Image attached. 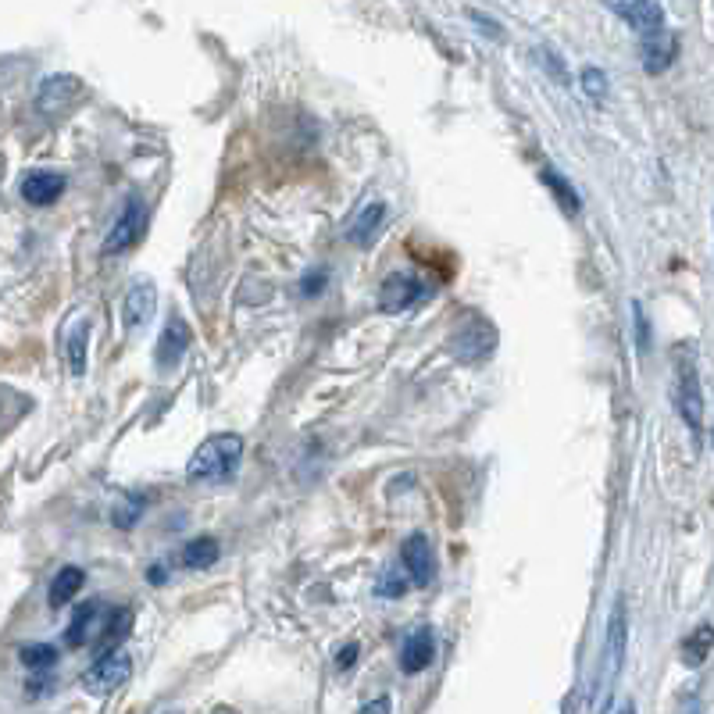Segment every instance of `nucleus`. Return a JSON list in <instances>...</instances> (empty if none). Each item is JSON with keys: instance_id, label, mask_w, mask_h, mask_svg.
<instances>
[{"instance_id": "nucleus-22", "label": "nucleus", "mask_w": 714, "mask_h": 714, "mask_svg": "<svg viewBox=\"0 0 714 714\" xmlns=\"http://www.w3.org/2000/svg\"><path fill=\"white\" fill-rule=\"evenodd\" d=\"M129 625H133V611H129V607L111 611V618L104 622V632H100V647L115 650V643H122L125 636H129Z\"/></svg>"}, {"instance_id": "nucleus-2", "label": "nucleus", "mask_w": 714, "mask_h": 714, "mask_svg": "<svg viewBox=\"0 0 714 714\" xmlns=\"http://www.w3.org/2000/svg\"><path fill=\"white\" fill-rule=\"evenodd\" d=\"M129 675H133V661H129V654H122V650L115 647V650H104V654L86 668L83 686L93 697H108V693L122 690L125 682H129Z\"/></svg>"}, {"instance_id": "nucleus-19", "label": "nucleus", "mask_w": 714, "mask_h": 714, "mask_svg": "<svg viewBox=\"0 0 714 714\" xmlns=\"http://www.w3.org/2000/svg\"><path fill=\"white\" fill-rule=\"evenodd\" d=\"M218 554H222L218 540H211V536H197V540H190V543L183 547V565L193 568V572H200V568H211V565H215Z\"/></svg>"}, {"instance_id": "nucleus-1", "label": "nucleus", "mask_w": 714, "mask_h": 714, "mask_svg": "<svg viewBox=\"0 0 714 714\" xmlns=\"http://www.w3.org/2000/svg\"><path fill=\"white\" fill-rule=\"evenodd\" d=\"M240 461H243V436L218 432V436H211V440H204L197 447V454L186 465V475H190V482H225L236 475Z\"/></svg>"}, {"instance_id": "nucleus-16", "label": "nucleus", "mask_w": 714, "mask_h": 714, "mask_svg": "<svg viewBox=\"0 0 714 714\" xmlns=\"http://www.w3.org/2000/svg\"><path fill=\"white\" fill-rule=\"evenodd\" d=\"M83 582H86V572H83V568H75V565H65V568H61V572L54 575V582H50V593H47L50 607L68 604V600H72L75 593L83 590Z\"/></svg>"}, {"instance_id": "nucleus-20", "label": "nucleus", "mask_w": 714, "mask_h": 714, "mask_svg": "<svg viewBox=\"0 0 714 714\" xmlns=\"http://www.w3.org/2000/svg\"><path fill=\"white\" fill-rule=\"evenodd\" d=\"M707 654H711V625L700 622L697 629H693V636L686 643H682V661L690 668H700L707 661Z\"/></svg>"}, {"instance_id": "nucleus-24", "label": "nucleus", "mask_w": 714, "mask_h": 714, "mask_svg": "<svg viewBox=\"0 0 714 714\" xmlns=\"http://www.w3.org/2000/svg\"><path fill=\"white\" fill-rule=\"evenodd\" d=\"M143 507H147V500H143L140 493H129V497H125L122 504L115 507V515H111V522H115L118 529H133V525L140 522Z\"/></svg>"}, {"instance_id": "nucleus-8", "label": "nucleus", "mask_w": 714, "mask_h": 714, "mask_svg": "<svg viewBox=\"0 0 714 714\" xmlns=\"http://www.w3.org/2000/svg\"><path fill=\"white\" fill-rule=\"evenodd\" d=\"M190 340H193V329L186 325V318H168V325L161 329V340H158V350H154V357H158L161 368H175L179 361H183V354L190 350Z\"/></svg>"}, {"instance_id": "nucleus-6", "label": "nucleus", "mask_w": 714, "mask_h": 714, "mask_svg": "<svg viewBox=\"0 0 714 714\" xmlns=\"http://www.w3.org/2000/svg\"><path fill=\"white\" fill-rule=\"evenodd\" d=\"M400 561H404V575L415 586H429L432 582V572H436V561H432V543L429 536L415 532V536H407L404 547H400Z\"/></svg>"}, {"instance_id": "nucleus-18", "label": "nucleus", "mask_w": 714, "mask_h": 714, "mask_svg": "<svg viewBox=\"0 0 714 714\" xmlns=\"http://www.w3.org/2000/svg\"><path fill=\"white\" fill-rule=\"evenodd\" d=\"M540 179L547 183V190L554 193V200L561 204V211H565V215H579V208H582V204H579V193H575V186L568 183L565 175H557L554 168L547 165V168L540 172Z\"/></svg>"}, {"instance_id": "nucleus-27", "label": "nucleus", "mask_w": 714, "mask_h": 714, "mask_svg": "<svg viewBox=\"0 0 714 714\" xmlns=\"http://www.w3.org/2000/svg\"><path fill=\"white\" fill-rule=\"evenodd\" d=\"M632 315H636V325H640V350H643V354H647V347H650V325H647V315H643L640 304H632Z\"/></svg>"}, {"instance_id": "nucleus-4", "label": "nucleus", "mask_w": 714, "mask_h": 714, "mask_svg": "<svg viewBox=\"0 0 714 714\" xmlns=\"http://www.w3.org/2000/svg\"><path fill=\"white\" fill-rule=\"evenodd\" d=\"M450 347H454L457 361L475 365V361L493 354V347H497V329H493L486 318H468V322L454 333V343H450Z\"/></svg>"}, {"instance_id": "nucleus-30", "label": "nucleus", "mask_w": 714, "mask_h": 714, "mask_svg": "<svg viewBox=\"0 0 714 714\" xmlns=\"http://www.w3.org/2000/svg\"><path fill=\"white\" fill-rule=\"evenodd\" d=\"M390 707H393L390 697H375V700H368V704L361 707V714H390Z\"/></svg>"}, {"instance_id": "nucleus-12", "label": "nucleus", "mask_w": 714, "mask_h": 714, "mask_svg": "<svg viewBox=\"0 0 714 714\" xmlns=\"http://www.w3.org/2000/svg\"><path fill=\"white\" fill-rule=\"evenodd\" d=\"M65 193V175L61 172H33L22 179V197L33 204V208H47Z\"/></svg>"}, {"instance_id": "nucleus-11", "label": "nucleus", "mask_w": 714, "mask_h": 714, "mask_svg": "<svg viewBox=\"0 0 714 714\" xmlns=\"http://www.w3.org/2000/svg\"><path fill=\"white\" fill-rule=\"evenodd\" d=\"M432 657H436V636H432L429 625H418L411 636L404 640V650H400V668L407 675H418L432 665Z\"/></svg>"}, {"instance_id": "nucleus-14", "label": "nucleus", "mask_w": 714, "mask_h": 714, "mask_svg": "<svg viewBox=\"0 0 714 714\" xmlns=\"http://www.w3.org/2000/svg\"><path fill=\"white\" fill-rule=\"evenodd\" d=\"M100 615H104V604H100V600H86V604L75 607L72 625H68V632H65L68 647H86L93 629L100 625Z\"/></svg>"}, {"instance_id": "nucleus-26", "label": "nucleus", "mask_w": 714, "mask_h": 714, "mask_svg": "<svg viewBox=\"0 0 714 714\" xmlns=\"http://www.w3.org/2000/svg\"><path fill=\"white\" fill-rule=\"evenodd\" d=\"M582 90L590 93L593 100H600L607 93V75L600 72V68H586V72H582Z\"/></svg>"}, {"instance_id": "nucleus-25", "label": "nucleus", "mask_w": 714, "mask_h": 714, "mask_svg": "<svg viewBox=\"0 0 714 714\" xmlns=\"http://www.w3.org/2000/svg\"><path fill=\"white\" fill-rule=\"evenodd\" d=\"M375 590H379V597L386 600H397L407 593V575L397 572V568H386V572L379 575V582H375Z\"/></svg>"}, {"instance_id": "nucleus-3", "label": "nucleus", "mask_w": 714, "mask_h": 714, "mask_svg": "<svg viewBox=\"0 0 714 714\" xmlns=\"http://www.w3.org/2000/svg\"><path fill=\"white\" fill-rule=\"evenodd\" d=\"M143 233H147V208L140 204V197H129V204L118 215V222L111 225V233L104 236V247L100 250L108 258H115V254H125L129 247H136L143 240Z\"/></svg>"}, {"instance_id": "nucleus-23", "label": "nucleus", "mask_w": 714, "mask_h": 714, "mask_svg": "<svg viewBox=\"0 0 714 714\" xmlns=\"http://www.w3.org/2000/svg\"><path fill=\"white\" fill-rule=\"evenodd\" d=\"M18 657H22L25 668H54L58 665V647H50V643H29V647L18 650Z\"/></svg>"}, {"instance_id": "nucleus-7", "label": "nucleus", "mask_w": 714, "mask_h": 714, "mask_svg": "<svg viewBox=\"0 0 714 714\" xmlns=\"http://www.w3.org/2000/svg\"><path fill=\"white\" fill-rule=\"evenodd\" d=\"M625 661V600H618L615 611H611V622H607V647H604V686L611 690L622 672Z\"/></svg>"}, {"instance_id": "nucleus-21", "label": "nucleus", "mask_w": 714, "mask_h": 714, "mask_svg": "<svg viewBox=\"0 0 714 714\" xmlns=\"http://www.w3.org/2000/svg\"><path fill=\"white\" fill-rule=\"evenodd\" d=\"M86 343H90V322H79L68 333V365H72V372L75 375H83L86 372Z\"/></svg>"}, {"instance_id": "nucleus-34", "label": "nucleus", "mask_w": 714, "mask_h": 714, "mask_svg": "<svg viewBox=\"0 0 714 714\" xmlns=\"http://www.w3.org/2000/svg\"><path fill=\"white\" fill-rule=\"evenodd\" d=\"M150 714H179V711H168V707H161V711H150Z\"/></svg>"}, {"instance_id": "nucleus-17", "label": "nucleus", "mask_w": 714, "mask_h": 714, "mask_svg": "<svg viewBox=\"0 0 714 714\" xmlns=\"http://www.w3.org/2000/svg\"><path fill=\"white\" fill-rule=\"evenodd\" d=\"M382 215H386V208H382L379 200H375V204H368V208L354 218V225L347 229V240L354 243V247H368V243L375 240V233H379Z\"/></svg>"}, {"instance_id": "nucleus-15", "label": "nucleus", "mask_w": 714, "mask_h": 714, "mask_svg": "<svg viewBox=\"0 0 714 714\" xmlns=\"http://www.w3.org/2000/svg\"><path fill=\"white\" fill-rule=\"evenodd\" d=\"M154 304H158V290L154 283H136L125 297V325L129 329H140L150 315H154Z\"/></svg>"}, {"instance_id": "nucleus-31", "label": "nucleus", "mask_w": 714, "mask_h": 714, "mask_svg": "<svg viewBox=\"0 0 714 714\" xmlns=\"http://www.w3.org/2000/svg\"><path fill=\"white\" fill-rule=\"evenodd\" d=\"M315 290H322V275H318V279H315V275H308V279H304V293L311 297Z\"/></svg>"}, {"instance_id": "nucleus-5", "label": "nucleus", "mask_w": 714, "mask_h": 714, "mask_svg": "<svg viewBox=\"0 0 714 714\" xmlns=\"http://www.w3.org/2000/svg\"><path fill=\"white\" fill-rule=\"evenodd\" d=\"M422 297H425V283L415 279V275L397 272L379 286V304H382V311H390V315H400V311L415 308Z\"/></svg>"}, {"instance_id": "nucleus-28", "label": "nucleus", "mask_w": 714, "mask_h": 714, "mask_svg": "<svg viewBox=\"0 0 714 714\" xmlns=\"http://www.w3.org/2000/svg\"><path fill=\"white\" fill-rule=\"evenodd\" d=\"M354 661H357V643H347V647L340 650V657H336V668L347 672V668H354Z\"/></svg>"}, {"instance_id": "nucleus-32", "label": "nucleus", "mask_w": 714, "mask_h": 714, "mask_svg": "<svg viewBox=\"0 0 714 714\" xmlns=\"http://www.w3.org/2000/svg\"><path fill=\"white\" fill-rule=\"evenodd\" d=\"M150 582H165V565H154V572H150Z\"/></svg>"}, {"instance_id": "nucleus-29", "label": "nucleus", "mask_w": 714, "mask_h": 714, "mask_svg": "<svg viewBox=\"0 0 714 714\" xmlns=\"http://www.w3.org/2000/svg\"><path fill=\"white\" fill-rule=\"evenodd\" d=\"M543 65L550 68V72L557 75V79H561V83H568V75H565V65H561V61H557V54L554 50H543Z\"/></svg>"}, {"instance_id": "nucleus-9", "label": "nucleus", "mask_w": 714, "mask_h": 714, "mask_svg": "<svg viewBox=\"0 0 714 714\" xmlns=\"http://www.w3.org/2000/svg\"><path fill=\"white\" fill-rule=\"evenodd\" d=\"M675 404H679L686 425H693L697 432L704 429V397H700L697 372H693L690 365L679 368V382H675Z\"/></svg>"}, {"instance_id": "nucleus-13", "label": "nucleus", "mask_w": 714, "mask_h": 714, "mask_svg": "<svg viewBox=\"0 0 714 714\" xmlns=\"http://www.w3.org/2000/svg\"><path fill=\"white\" fill-rule=\"evenodd\" d=\"M675 54H679V40L672 33H657V36H647L643 40V68L650 75H661L672 68Z\"/></svg>"}, {"instance_id": "nucleus-10", "label": "nucleus", "mask_w": 714, "mask_h": 714, "mask_svg": "<svg viewBox=\"0 0 714 714\" xmlns=\"http://www.w3.org/2000/svg\"><path fill=\"white\" fill-rule=\"evenodd\" d=\"M615 15H622L625 22L636 29V33L647 40V36L665 33V8L661 4H647V0H632V4H611Z\"/></svg>"}, {"instance_id": "nucleus-33", "label": "nucleus", "mask_w": 714, "mask_h": 714, "mask_svg": "<svg viewBox=\"0 0 714 714\" xmlns=\"http://www.w3.org/2000/svg\"><path fill=\"white\" fill-rule=\"evenodd\" d=\"M618 714H636V707H632V704H622V711H618Z\"/></svg>"}]
</instances>
